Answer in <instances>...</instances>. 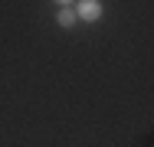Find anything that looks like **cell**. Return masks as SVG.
Instances as JSON below:
<instances>
[{"instance_id":"obj_1","label":"cell","mask_w":154,"mask_h":147,"mask_svg":"<svg viewBox=\"0 0 154 147\" xmlns=\"http://www.w3.org/2000/svg\"><path fill=\"white\" fill-rule=\"evenodd\" d=\"M75 16H79V23H98L105 16V3L102 0H75Z\"/></svg>"},{"instance_id":"obj_3","label":"cell","mask_w":154,"mask_h":147,"mask_svg":"<svg viewBox=\"0 0 154 147\" xmlns=\"http://www.w3.org/2000/svg\"><path fill=\"white\" fill-rule=\"evenodd\" d=\"M53 3H59V7H75V0H53Z\"/></svg>"},{"instance_id":"obj_2","label":"cell","mask_w":154,"mask_h":147,"mask_svg":"<svg viewBox=\"0 0 154 147\" xmlns=\"http://www.w3.org/2000/svg\"><path fill=\"white\" fill-rule=\"evenodd\" d=\"M56 23L62 29H72L79 23V16H75V7H59V13H56Z\"/></svg>"}]
</instances>
